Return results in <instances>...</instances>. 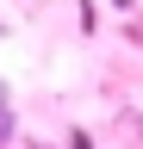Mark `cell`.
Masks as SVG:
<instances>
[{"instance_id": "obj_1", "label": "cell", "mask_w": 143, "mask_h": 149, "mask_svg": "<svg viewBox=\"0 0 143 149\" xmlns=\"http://www.w3.org/2000/svg\"><path fill=\"white\" fill-rule=\"evenodd\" d=\"M19 143V106H13V87L0 81V149Z\"/></svg>"}, {"instance_id": "obj_2", "label": "cell", "mask_w": 143, "mask_h": 149, "mask_svg": "<svg viewBox=\"0 0 143 149\" xmlns=\"http://www.w3.org/2000/svg\"><path fill=\"white\" fill-rule=\"evenodd\" d=\"M75 13H81V31H93V25H100V13H93V0H75Z\"/></svg>"}, {"instance_id": "obj_3", "label": "cell", "mask_w": 143, "mask_h": 149, "mask_svg": "<svg viewBox=\"0 0 143 149\" xmlns=\"http://www.w3.org/2000/svg\"><path fill=\"white\" fill-rule=\"evenodd\" d=\"M68 149H93V137L87 130H68Z\"/></svg>"}, {"instance_id": "obj_4", "label": "cell", "mask_w": 143, "mask_h": 149, "mask_svg": "<svg viewBox=\"0 0 143 149\" xmlns=\"http://www.w3.org/2000/svg\"><path fill=\"white\" fill-rule=\"evenodd\" d=\"M112 6H118V13H137V0H112Z\"/></svg>"}, {"instance_id": "obj_5", "label": "cell", "mask_w": 143, "mask_h": 149, "mask_svg": "<svg viewBox=\"0 0 143 149\" xmlns=\"http://www.w3.org/2000/svg\"><path fill=\"white\" fill-rule=\"evenodd\" d=\"M31 149H44V143H31Z\"/></svg>"}]
</instances>
